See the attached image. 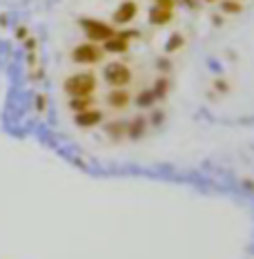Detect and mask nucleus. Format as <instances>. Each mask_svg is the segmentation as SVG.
<instances>
[{"mask_svg": "<svg viewBox=\"0 0 254 259\" xmlns=\"http://www.w3.org/2000/svg\"><path fill=\"white\" fill-rule=\"evenodd\" d=\"M183 3H185L187 7H194V5H196V3H194V0H183Z\"/></svg>", "mask_w": 254, "mask_h": 259, "instance_id": "nucleus-21", "label": "nucleus"}, {"mask_svg": "<svg viewBox=\"0 0 254 259\" xmlns=\"http://www.w3.org/2000/svg\"><path fill=\"white\" fill-rule=\"evenodd\" d=\"M156 101V94H154V90L149 92V90H143L140 94L136 96V103L140 105V107H149Z\"/></svg>", "mask_w": 254, "mask_h": 259, "instance_id": "nucleus-12", "label": "nucleus"}, {"mask_svg": "<svg viewBox=\"0 0 254 259\" xmlns=\"http://www.w3.org/2000/svg\"><path fill=\"white\" fill-rule=\"evenodd\" d=\"M16 38H18V40L27 38V27H18V29H16Z\"/></svg>", "mask_w": 254, "mask_h": 259, "instance_id": "nucleus-20", "label": "nucleus"}, {"mask_svg": "<svg viewBox=\"0 0 254 259\" xmlns=\"http://www.w3.org/2000/svg\"><path fill=\"white\" fill-rule=\"evenodd\" d=\"M78 25H80V29H83V34L87 36V40H91V42H105L116 34L114 27H112L110 23H105V20L80 18Z\"/></svg>", "mask_w": 254, "mask_h": 259, "instance_id": "nucleus-2", "label": "nucleus"}, {"mask_svg": "<svg viewBox=\"0 0 254 259\" xmlns=\"http://www.w3.org/2000/svg\"><path fill=\"white\" fill-rule=\"evenodd\" d=\"M89 107H94V99H91V96H72V99H69V110H72L74 114L89 110Z\"/></svg>", "mask_w": 254, "mask_h": 259, "instance_id": "nucleus-10", "label": "nucleus"}, {"mask_svg": "<svg viewBox=\"0 0 254 259\" xmlns=\"http://www.w3.org/2000/svg\"><path fill=\"white\" fill-rule=\"evenodd\" d=\"M165 90H167V80H165V78H161L159 83H156V88H154L156 99H161V96H165Z\"/></svg>", "mask_w": 254, "mask_h": 259, "instance_id": "nucleus-15", "label": "nucleus"}, {"mask_svg": "<svg viewBox=\"0 0 254 259\" xmlns=\"http://www.w3.org/2000/svg\"><path fill=\"white\" fill-rule=\"evenodd\" d=\"M25 47H27V52H34L36 50V38L27 36V38H25Z\"/></svg>", "mask_w": 254, "mask_h": 259, "instance_id": "nucleus-19", "label": "nucleus"}, {"mask_svg": "<svg viewBox=\"0 0 254 259\" xmlns=\"http://www.w3.org/2000/svg\"><path fill=\"white\" fill-rule=\"evenodd\" d=\"M129 50V40L127 38H123L121 34H116L112 36L110 40H105L103 42V52H110V54H125Z\"/></svg>", "mask_w": 254, "mask_h": 259, "instance_id": "nucleus-8", "label": "nucleus"}, {"mask_svg": "<svg viewBox=\"0 0 254 259\" xmlns=\"http://www.w3.org/2000/svg\"><path fill=\"white\" fill-rule=\"evenodd\" d=\"M203 3H219V0H203Z\"/></svg>", "mask_w": 254, "mask_h": 259, "instance_id": "nucleus-22", "label": "nucleus"}, {"mask_svg": "<svg viewBox=\"0 0 254 259\" xmlns=\"http://www.w3.org/2000/svg\"><path fill=\"white\" fill-rule=\"evenodd\" d=\"M45 105H47V96L45 94H38V96H36V110L42 112V110H45Z\"/></svg>", "mask_w": 254, "mask_h": 259, "instance_id": "nucleus-17", "label": "nucleus"}, {"mask_svg": "<svg viewBox=\"0 0 254 259\" xmlns=\"http://www.w3.org/2000/svg\"><path fill=\"white\" fill-rule=\"evenodd\" d=\"M103 76H105V83L110 88H125L132 80V72L123 63H107L105 69H103Z\"/></svg>", "mask_w": 254, "mask_h": 259, "instance_id": "nucleus-4", "label": "nucleus"}, {"mask_svg": "<svg viewBox=\"0 0 254 259\" xmlns=\"http://www.w3.org/2000/svg\"><path fill=\"white\" fill-rule=\"evenodd\" d=\"M129 103H132V96L125 88H112V92L107 94V105L114 110H125Z\"/></svg>", "mask_w": 254, "mask_h": 259, "instance_id": "nucleus-7", "label": "nucleus"}, {"mask_svg": "<svg viewBox=\"0 0 254 259\" xmlns=\"http://www.w3.org/2000/svg\"><path fill=\"white\" fill-rule=\"evenodd\" d=\"M96 76L91 72H78L65 78V92L69 96H91L96 90Z\"/></svg>", "mask_w": 254, "mask_h": 259, "instance_id": "nucleus-1", "label": "nucleus"}, {"mask_svg": "<svg viewBox=\"0 0 254 259\" xmlns=\"http://www.w3.org/2000/svg\"><path fill=\"white\" fill-rule=\"evenodd\" d=\"M100 121H103V112L94 110V107H89V110H85V112H76V114H74V123H76L78 127H94V125H98Z\"/></svg>", "mask_w": 254, "mask_h": 259, "instance_id": "nucleus-6", "label": "nucleus"}, {"mask_svg": "<svg viewBox=\"0 0 254 259\" xmlns=\"http://www.w3.org/2000/svg\"><path fill=\"white\" fill-rule=\"evenodd\" d=\"M107 132H110L112 137H121V134L125 132V125H123V123H116V125H107Z\"/></svg>", "mask_w": 254, "mask_h": 259, "instance_id": "nucleus-16", "label": "nucleus"}, {"mask_svg": "<svg viewBox=\"0 0 254 259\" xmlns=\"http://www.w3.org/2000/svg\"><path fill=\"white\" fill-rule=\"evenodd\" d=\"M172 14H174V9H167V7H159V5H154V7L149 9V23H152V25H167L172 20Z\"/></svg>", "mask_w": 254, "mask_h": 259, "instance_id": "nucleus-9", "label": "nucleus"}, {"mask_svg": "<svg viewBox=\"0 0 254 259\" xmlns=\"http://www.w3.org/2000/svg\"><path fill=\"white\" fill-rule=\"evenodd\" d=\"M154 5H159V7H167V9H174V0H154Z\"/></svg>", "mask_w": 254, "mask_h": 259, "instance_id": "nucleus-18", "label": "nucleus"}, {"mask_svg": "<svg viewBox=\"0 0 254 259\" xmlns=\"http://www.w3.org/2000/svg\"><path fill=\"white\" fill-rule=\"evenodd\" d=\"M136 14H138V5L134 3V0H123V3L116 7V12L112 18H114L116 25H127L136 18Z\"/></svg>", "mask_w": 254, "mask_h": 259, "instance_id": "nucleus-5", "label": "nucleus"}, {"mask_svg": "<svg viewBox=\"0 0 254 259\" xmlns=\"http://www.w3.org/2000/svg\"><path fill=\"white\" fill-rule=\"evenodd\" d=\"M181 45H183V36H181V34H174V36H172L170 40H167L165 50H167V52H176V50H178V47H181Z\"/></svg>", "mask_w": 254, "mask_h": 259, "instance_id": "nucleus-14", "label": "nucleus"}, {"mask_svg": "<svg viewBox=\"0 0 254 259\" xmlns=\"http://www.w3.org/2000/svg\"><path fill=\"white\" fill-rule=\"evenodd\" d=\"M103 47H98V42H80L72 50V61L78 65H96L103 61Z\"/></svg>", "mask_w": 254, "mask_h": 259, "instance_id": "nucleus-3", "label": "nucleus"}, {"mask_svg": "<svg viewBox=\"0 0 254 259\" xmlns=\"http://www.w3.org/2000/svg\"><path fill=\"white\" fill-rule=\"evenodd\" d=\"M145 130V118H134V123L129 125V137L132 139H138Z\"/></svg>", "mask_w": 254, "mask_h": 259, "instance_id": "nucleus-13", "label": "nucleus"}, {"mask_svg": "<svg viewBox=\"0 0 254 259\" xmlns=\"http://www.w3.org/2000/svg\"><path fill=\"white\" fill-rule=\"evenodd\" d=\"M221 9H223L225 14H241L243 12V5L241 0H221Z\"/></svg>", "mask_w": 254, "mask_h": 259, "instance_id": "nucleus-11", "label": "nucleus"}]
</instances>
